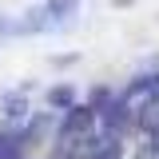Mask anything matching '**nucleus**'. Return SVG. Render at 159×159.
Wrapping results in <instances>:
<instances>
[{"instance_id": "1", "label": "nucleus", "mask_w": 159, "mask_h": 159, "mask_svg": "<svg viewBox=\"0 0 159 159\" xmlns=\"http://www.w3.org/2000/svg\"><path fill=\"white\" fill-rule=\"evenodd\" d=\"M99 131L111 135V139L135 135V99H127L123 92H116V99L99 111Z\"/></svg>"}, {"instance_id": "2", "label": "nucleus", "mask_w": 159, "mask_h": 159, "mask_svg": "<svg viewBox=\"0 0 159 159\" xmlns=\"http://www.w3.org/2000/svg\"><path fill=\"white\" fill-rule=\"evenodd\" d=\"M99 131V116L80 99L72 111H64L60 116V127H56V135L60 139H88V135H96Z\"/></svg>"}, {"instance_id": "3", "label": "nucleus", "mask_w": 159, "mask_h": 159, "mask_svg": "<svg viewBox=\"0 0 159 159\" xmlns=\"http://www.w3.org/2000/svg\"><path fill=\"white\" fill-rule=\"evenodd\" d=\"M56 28V20L48 16V8L40 4V8H28L20 20L8 24V36H40V32H52Z\"/></svg>"}, {"instance_id": "4", "label": "nucleus", "mask_w": 159, "mask_h": 159, "mask_svg": "<svg viewBox=\"0 0 159 159\" xmlns=\"http://www.w3.org/2000/svg\"><path fill=\"white\" fill-rule=\"evenodd\" d=\"M28 116H32V103H28L24 92H8V96L0 99V119H4L8 131H20L28 123Z\"/></svg>"}, {"instance_id": "5", "label": "nucleus", "mask_w": 159, "mask_h": 159, "mask_svg": "<svg viewBox=\"0 0 159 159\" xmlns=\"http://www.w3.org/2000/svg\"><path fill=\"white\" fill-rule=\"evenodd\" d=\"M80 103L76 88H72V80H64V84H52V88H44V107L48 111H56V116H64V111H72Z\"/></svg>"}, {"instance_id": "6", "label": "nucleus", "mask_w": 159, "mask_h": 159, "mask_svg": "<svg viewBox=\"0 0 159 159\" xmlns=\"http://www.w3.org/2000/svg\"><path fill=\"white\" fill-rule=\"evenodd\" d=\"M24 155H28V139H24V131L0 127V159H24Z\"/></svg>"}, {"instance_id": "7", "label": "nucleus", "mask_w": 159, "mask_h": 159, "mask_svg": "<svg viewBox=\"0 0 159 159\" xmlns=\"http://www.w3.org/2000/svg\"><path fill=\"white\" fill-rule=\"evenodd\" d=\"M44 8H48V16L56 20V28L76 24V16H80V0H44Z\"/></svg>"}, {"instance_id": "8", "label": "nucleus", "mask_w": 159, "mask_h": 159, "mask_svg": "<svg viewBox=\"0 0 159 159\" xmlns=\"http://www.w3.org/2000/svg\"><path fill=\"white\" fill-rule=\"evenodd\" d=\"M88 159H127V147H123V139H111V135L99 131V143Z\"/></svg>"}, {"instance_id": "9", "label": "nucleus", "mask_w": 159, "mask_h": 159, "mask_svg": "<svg viewBox=\"0 0 159 159\" xmlns=\"http://www.w3.org/2000/svg\"><path fill=\"white\" fill-rule=\"evenodd\" d=\"M111 99H116V92H111L107 84H96V88L88 92V99H84V103H88V107H92V111H96V116H99V111H103V107H107Z\"/></svg>"}, {"instance_id": "10", "label": "nucleus", "mask_w": 159, "mask_h": 159, "mask_svg": "<svg viewBox=\"0 0 159 159\" xmlns=\"http://www.w3.org/2000/svg\"><path fill=\"white\" fill-rule=\"evenodd\" d=\"M8 24H12V20H4V16H0V36H8Z\"/></svg>"}, {"instance_id": "11", "label": "nucleus", "mask_w": 159, "mask_h": 159, "mask_svg": "<svg viewBox=\"0 0 159 159\" xmlns=\"http://www.w3.org/2000/svg\"><path fill=\"white\" fill-rule=\"evenodd\" d=\"M24 159H32V155H24Z\"/></svg>"}]
</instances>
